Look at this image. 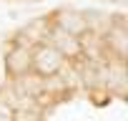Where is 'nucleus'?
<instances>
[{"label":"nucleus","mask_w":128,"mask_h":121,"mask_svg":"<svg viewBox=\"0 0 128 121\" xmlns=\"http://www.w3.org/2000/svg\"><path fill=\"white\" fill-rule=\"evenodd\" d=\"M63 63H66V58L53 45H35L33 48V71L38 76H53L60 71Z\"/></svg>","instance_id":"nucleus-1"},{"label":"nucleus","mask_w":128,"mask_h":121,"mask_svg":"<svg viewBox=\"0 0 128 121\" xmlns=\"http://www.w3.org/2000/svg\"><path fill=\"white\" fill-rule=\"evenodd\" d=\"M33 68V48L25 45H13L8 53V71L13 76H23Z\"/></svg>","instance_id":"nucleus-2"},{"label":"nucleus","mask_w":128,"mask_h":121,"mask_svg":"<svg viewBox=\"0 0 128 121\" xmlns=\"http://www.w3.org/2000/svg\"><path fill=\"white\" fill-rule=\"evenodd\" d=\"M58 28L60 30H66L68 35H86V30H88V18H83L80 13H73V10H68V13H60L58 15Z\"/></svg>","instance_id":"nucleus-3"},{"label":"nucleus","mask_w":128,"mask_h":121,"mask_svg":"<svg viewBox=\"0 0 128 121\" xmlns=\"http://www.w3.org/2000/svg\"><path fill=\"white\" fill-rule=\"evenodd\" d=\"M0 121H13V108L0 101Z\"/></svg>","instance_id":"nucleus-4"}]
</instances>
